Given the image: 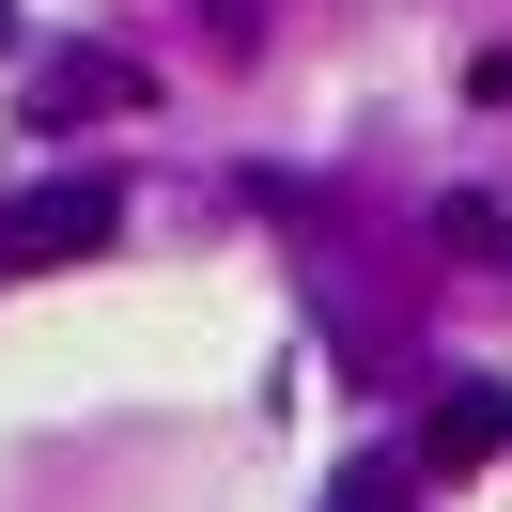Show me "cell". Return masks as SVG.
<instances>
[{
  "instance_id": "277c9868",
  "label": "cell",
  "mask_w": 512,
  "mask_h": 512,
  "mask_svg": "<svg viewBox=\"0 0 512 512\" xmlns=\"http://www.w3.org/2000/svg\"><path fill=\"white\" fill-rule=\"evenodd\" d=\"M0 47H16V0H0Z\"/></svg>"
},
{
  "instance_id": "6da1fadb",
  "label": "cell",
  "mask_w": 512,
  "mask_h": 512,
  "mask_svg": "<svg viewBox=\"0 0 512 512\" xmlns=\"http://www.w3.org/2000/svg\"><path fill=\"white\" fill-rule=\"evenodd\" d=\"M109 233H125V187H94V171L0 202V264H78V249H109Z\"/></svg>"
},
{
  "instance_id": "7a4b0ae2",
  "label": "cell",
  "mask_w": 512,
  "mask_h": 512,
  "mask_svg": "<svg viewBox=\"0 0 512 512\" xmlns=\"http://www.w3.org/2000/svg\"><path fill=\"white\" fill-rule=\"evenodd\" d=\"M125 94H140L125 63H63V78H47V125H78V109H125Z\"/></svg>"
},
{
  "instance_id": "3957f363",
  "label": "cell",
  "mask_w": 512,
  "mask_h": 512,
  "mask_svg": "<svg viewBox=\"0 0 512 512\" xmlns=\"http://www.w3.org/2000/svg\"><path fill=\"white\" fill-rule=\"evenodd\" d=\"M326 512H404V466H388V450H373V466H342V481H326Z\"/></svg>"
}]
</instances>
